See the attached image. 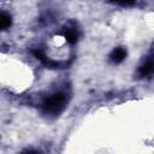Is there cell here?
I'll list each match as a JSON object with an SVG mask.
<instances>
[{
    "label": "cell",
    "mask_w": 154,
    "mask_h": 154,
    "mask_svg": "<svg viewBox=\"0 0 154 154\" xmlns=\"http://www.w3.org/2000/svg\"><path fill=\"white\" fill-rule=\"evenodd\" d=\"M154 71V61L152 59L147 60L141 67H140V76L144 77V76H148L150 75L152 72Z\"/></svg>",
    "instance_id": "obj_3"
},
{
    "label": "cell",
    "mask_w": 154,
    "mask_h": 154,
    "mask_svg": "<svg viewBox=\"0 0 154 154\" xmlns=\"http://www.w3.org/2000/svg\"><path fill=\"white\" fill-rule=\"evenodd\" d=\"M125 57H126V51L122 47H117L112 51V53L109 55V59H111L112 63L118 64V63H122L125 59Z\"/></svg>",
    "instance_id": "obj_2"
},
{
    "label": "cell",
    "mask_w": 154,
    "mask_h": 154,
    "mask_svg": "<svg viewBox=\"0 0 154 154\" xmlns=\"http://www.w3.org/2000/svg\"><path fill=\"white\" fill-rule=\"evenodd\" d=\"M113 2H117L119 5H123V6H131L135 4V0H111Z\"/></svg>",
    "instance_id": "obj_6"
},
{
    "label": "cell",
    "mask_w": 154,
    "mask_h": 154,
    "mask_svg": "<svg viewBox=\"0 0 154 154\" xmlns=\"http://www.w3.org/2000/svg\"><path fill=\"white\" fill-rule=\"evenodd\" d=\"M64 103H65V95L63 93H55L43 102L42 109L47 114H57L63 109Z\"/></svg>",
    "instance_id": "obj_1"
},
{
    "label": "cell",
    "mask_w": 154,
    "mask_h": 154,
    "mask_svg": "<svg viewBox=\"0 0 154 154\" xmlns=\"http://www.w3.org/2000/svg\"><path fill=\"white\" fill-rule=\"evenodd\" d=\"M10 25H11V17L7 13L2 12L1 16H0V26H1V29H6Z\"/></svg>",
    "instance_id": "obj_5"
},
{
    "label": "cell",
    "mask_w": 154,
    "mask_h": 154,
    "mask_svg": "<svg viewBox=\"0 0 154 154\" xmlns=\"http://www.w3.org/2000/svg\"><path fill=\"white\" fill-rule=\"evenodd\" d=\"M64 37H65V40H66L69 43L73 45V43H76L77 40H78V32H77L76 30H73V29H65V31H64Z\"/></svg>",
    "instance_id": "obj_4"
}]
</instances>
